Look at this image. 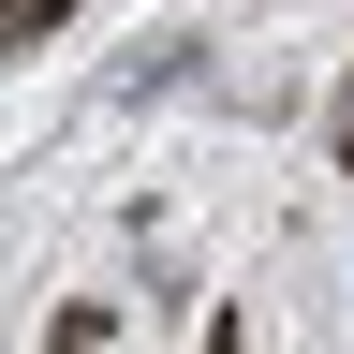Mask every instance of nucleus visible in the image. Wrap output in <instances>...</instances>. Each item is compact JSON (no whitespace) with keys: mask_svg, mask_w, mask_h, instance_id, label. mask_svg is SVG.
<instances>
[{"mask_svg":"<svg viewBox=\"0 0 354 354\" xmlns=\"http://www.w3.org/2000/svg\"><path fill=\"white\" fill-rule=\"evenodd\" d=\"M325 162L354 177V74H339V104H325Z\"/></svg>","mask_w":354,"mask_h":354,"instance_id":"nucleus-2","label":"nucleus"},{"mask_svg":"<svg viewBox=\"0 0 354 354\" xmlns=\"http://www.w3.org/2000/svg\"><path fill=\"white\" fill-rule=\"evenodd\" d=\"M59 15H74V0H0V59H30V44L59 30Z\"/></svg>","mask_w":354,"mask_h":354,"instance_id":"nucleus-1","label":"nucleus"},{"mask_svg":"<svg viewBox=\"0 0 354 354\" xmlns=\"http://www.w3.org/2000/svg\"><path fill=\"white\" fill-rule=\"evenodd\" d=\"M207 354H236V325H221V339H207Z\"/></svg>","mask_w":354,"mask_h":354,"instance_id":"nucleus-3","label":"nucleus"}]
</instances>
